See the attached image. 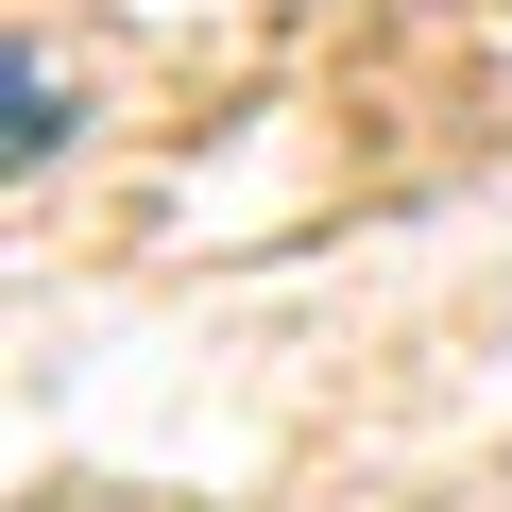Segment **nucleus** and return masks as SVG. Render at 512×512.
I'll list each match as a JSON object with an SVG mask.
<instances>
[{
	"mask_svg": "<svg viewBox=\"0 0 512 512\" xmlns=\"http://www.w3.org/2000/svg\"><path fill=\"white\" fill-rule=\"evenodd\" d=\"M0 137H18V171H52V137H69V69H52V52H18V103H0Z\"/></svg>",
	"mask_w": 512,
	"mask_h": 512,
	"instance_id": "f257e3e1",
	"label": "nucleus"
}]
</instances>
